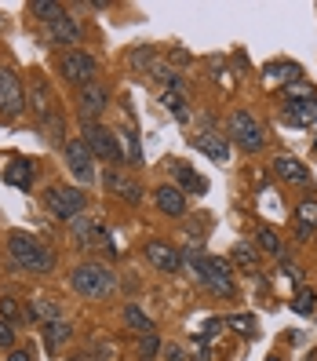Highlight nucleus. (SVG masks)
Segmentation results:
<instances>
[{"label":"nucleus","instance_id":"nucleus-32","mask_svg":"<svg viewBox=\"0 0 317 361\" xmlns=\"http://www.w3.org/2000/svg\"><path fill=\"white\" fill-rule=\"evenodd\" d=\"M157 350H161V336H157V332H146V336L139 339V354H142V357H154Z\"/></svg>","mask_w":317,"mask_h":361},{"label":"nucleus","instance_id":"nucleus-13","mask_svg":"<svg viewBox=\"0 0 317 361\" xmlns=\"http://www.w3.org/2000/svg\"><path fill=\"white\" fill-rule=\"evenodd\" d=\"M102 186L110 190V194H117L120 201H128V204H139L142 201V190H139V183H132V179H124L117 168H106V176H102Z\"/></svg>","mask_w":317,"mask_h":361},{"label":"nucleus","instance_id":"nucleus-9","mask_svg":"<svg viewBox=\"0 0 317 361\" xmlns=\"http://www.w3.org/2000/svg\"><path fill=\"white\" fill-rule=\"evenodd\" d=\"M66 168H70V172H73L84 186L95 183V154H92V146L84 142V135L66 142Z\"/></svg>","mask_w":317,"mask_h":361},{"label":"nucleus","instance_id":"nucleus-30","mask_svg":"<svg viewBox=\"0 0 317 361\" xmlns=\"http://www.w3.org/2000/svg\"><path fill=\"white\" fill-rule=\"evenodd\" d=\"M164 106H168V110H172L179 121H186V117H189V110H186V99H182L179 92H164Z\"/></svg>","mask_w":317,"mask_h":361},{"label":"nucleus","instance_id":"nucleus-22","mask_svg":"<svg viewBox=\"0 0 317 361\" xmlns=\"http://www.w3.org/2000/svg\"><path fill=\"white\" fill-rule=\"evenodd\" d=\"M30 15H37L40 18V23H58V18L62 15H66V8H62V4H55V0H30Z\"/></svg>","mask_w":317,"mask_h":361},{"label":"nucleus","instance_id":"nucleus-19","mask_svg":"<svg viewBox=\"0 0 317 361\" xmlns=\"http://www.w3.org/2000/svg\"><path fill=\"white\" fill-rule=\"evenodd\" d=\"M313 230H317V197H306L295 208V233L306 241V238H313Z\"/></svg>","mask_w":317,"mask_h":361},{"label":"nucleus","instance_id":"nucleus-37","mask_svg":"<svg viewBox=\"0 0 317 361\" xmlns=\"http://www.w3.org/2000/svg\"><path fill=\"white\" fill-rule=\"evenodd\" d=\"M164 357H168V361H182L186 354H182V347H175V343H172V347H164Z\"/></svg>","mask_w":317,"mask_h":361},{"label":"nucleus","instance_id":"nucleus-26","mask_svg":"<svg viewBox=\"0 0 317 361\" xmlns=\"http://www.w3.org/2000/svg\"><path fill=\"white\" fill-rule=\"evenodd\" d=\"M44 322V325H55V322H62V307L55 303V300H37L33 303V310H30V322Z\"/></svg>","mask_w":317,"mask_h":361},{"label":"nucleus","instance_id":"nucleus-27","mask_svg":"<svg viewBox=\"0 0 317 361\" xmlns=\"http://www.w3.org/2000/svg\"><path fill=\"white\" fill-rule=\"evenodd\" d=\"M124 322H128V325H132L135 332H142V336H146V332H154V322H150V314H146V310H142L139 303H128V307H124Z\"/></svg>","mask_w":317,"mask_h":361},{"label":"nucleus","instance_id":"nucleus-36","mask_svg":"<svg viewBox=\"0 0 317 361\" xmlns=\"http://www.w3.org/2000/svg\"><path fill=\"white\" fill-rule=\"evenodd\" d=\"M281 274H285V278H292L295 285L303 281V270H299V267H292V263H281Z\"/></svg>","mask_w":317,"mask_h":361},{"label":"nucleus","instance_id":"nucleus-17","mask_svg":"<svg viewBox=\"0 0 317 361\" xmlns=\"http://www.w3.org/2000/svg\"><path fill=\"white\" fill-rule=\"evenodd\" d=\"M172 176H175V186L182 190V194H204L208 190V179L197 176L194 168L182 164V161H172Z\"/></svg>","mask_w":317,"mask_h":361},{"label":"nucleus","instance_id":"nucleus-35","mask_svg":"<svg viewBox=\"0 0 317 361\" xmlns=\"http://www.w3.org/2000/svg\"><path fill=\"white\" fill-rule=\"evenodd\" d=\"M84 361H113V357H110V350H106V343H99V339H95L92 350H88V357H84Z\"/></svg>","mask_w":317,"mask_h":361},{"label":"nucleus","instance_id":"nucleus-1","mask_svg":"<svg viewBox=\"0 0 317 361\" xmlns=\"http://www.w3.org/2000/svg\"><path fill=\"white\" fill-rule=\"evenodd\" d=\"M189 270L197 274V285H204L208 292H216V295H234V263L230 259H219V256H204V252L197 248H186V256Z\"/></svg>","mask_w":317,"mask_h":361},{"label":"nucleus","instance_id":"nucleus-21","mask_svg":"<svg viewBox=\"0 0 317 361\" xmlns=\"http://www.w3.org/2000/svg\"><path fill=\"white\" fill-rule=\"evenodd\" d=\"M66 343H70V325H66V322L44 325V347H48V354H58Z\"/></svg>","mask_w":317,"mask_h":361},{"label":"nucleus","instance_id":"nucleus-8","mask_svg":"<svg viewBox=\"0 0 317 361\" xmlns=\"http://www.w3.org/2000/svg\"><path fill=\"white\" fill-rule=\"evenodd\" d=\"M48 208L55 212L58 219H66V223H73L77 216H84V194L77 186H48Z\"/></svg>","mask_w":317,"mask_h":361},{"label":"nucleus","instance_id":"nucleus-24","mask_svg":"<svg viewBox=\"0 0 317 361\" xmlns=\"http://www.w3.org/2000/svg\"><path fill=\"white\" fill-rule=\"evenodd\" d=\"M234 267H241L244 274H259V248L251 245H234Z\"/></svg>","mask_w":317,"mask_h":361},{"label":"nucleus","instance_id":"nucleus-4","mask_svg":"<svg viewBox=\"0 0 317 361\" xmlns=\"http://www.w3.org/2000/svg\"><path fill=\"white\" fill-rule=\"evenodd\" d=\"M84 142H88L92 154L99 161H106L110 168H117L120 161H128V154H124V146H120V135L113 128H106V124H84Z\"/></svg>","mask_w":317,"mask_h":361},{"label":"nucleus","instance_id":"nucleus-12","mask_svg":"<svg viewBox=\"0 0 317 361\" xmlns=\"http://www.w3.org/2000/svg\"><path fill=\"white\" fill-rule=\"evenodd\" d=\"M146 259H150L157 270H164V274H179L182 270V252L175 245H168V241H150L146 245Z\"/></svg>","mask_w":317,"mask_h":361},{"label":"nucleus","instance_id":"nucleus-41","mask_svg":"<svg viewBox=\"0 0 317 361\" xmlns=\"http://www.w3.org/2000/svg\"><path fill=\"white\" fill-rule=\"evenodd\" d=\"M73 361H77V357H73Z\"/></svg>","mask_w":317,"mask_h":361},{"label":"nucleus","instance_id":"nucleus-14","mask_svg":"<svg viewBox=\"0 0 317 361\" xmlns=\"http://www.w3.org/2000/svg\"><path fill=\"white\" fill-rule=\"evenodd\" d=\"M194 146H197L204 157L216 161V164H226V161H230V142H226L219 132H201V135H194Z\"/></svg>","mask_w":317,"mask_h":361},{"label":"nucleus","instance_id":"nucleus-29","mask_svg":"<svg viewBox=\"0 0 317 361\" xmlns=\"http://www.w3.org/2000/svg\"><path fill=\"white\" fill-rule=\"evenodd\" d=\"M313 307H317V292L313 288H299V292H295V300H292L295 314H313Z\"/></svg>","mask_w":317,"mask_h":361},{"label":"nucleus","instance_id":"nucleus-20","mask_svg":"<svg viewBox=\"0 0 317 361\" xmlns=\"http://www.w3.org/2000/svg\"><path fill=\"white\" fill-rule=\"evenodd\" d=\"M48 37L55 40V44H80V26L73 23L70 15H62L58 23L48 26Z\"/></svg>","mask_w":317,"mask_h":361},{"label":"nucleus","instance_id":"nucleus-5","mask_svg":"<svg viewBox=\"0 0 317 361\" xmlns=\"http://www.w3.org/2000/svg\"><path fill=\"white\" fill-rule=\"evenodd\" d=\"M226 132H230V139H234L244 154H259V150H263V142H266L263 124H259L256 117H251L248 110H234V114H230Z\"/></svg>","mask_w":317,"mask_h":361},{"label":"nucleus","instance_id":"nucleus-18","mask_svg":"<svg viewBox=\"0 0 317 361\" xmlns=\"http://www.w3.org/2000/svg\"><path fill=\"white\" fill-rule=\"evenodd\" d=\"M70 230H73V241H77V245H84V248L99 245V241H102V233H106V226H102V223L84 219V216H77V219L70 223Z\"/></svg>","mask_w":317,"mask_h":361},{"label":"nucleus","instance_id":"nucleus-11","mask_svg":"<svg viewBox=\"0 0 317 361\" xmlns=\"http://www.w3.org/2000/svg\"><path fill=\"white\" fill-rule=\"evenodd\" d=\"M106 106H110V92H106L102 84H88V88H80L77 110H80L84 124H99V117L106 114Z\"/></svg>","mask_w":317,"mask_h":361},{"label":"nucleus","instance_id":"nucleus-40","mask_svg":"<svg viewBox=\"0 0 317 361\" xmlns=\"http://www.w3.org/2000/svg\"><path fill=\"white\" fill-rule=\"evenodd\" d=\"M313 150H317V142H313Z\"/></svg>","mask_w":317,"mask_h":361},{"label":"nucleus","instance_id":"nucleus-38","mask_svg":"<svg viewBox=\"0 0 317 361\" xmlns=\"http://www.w3.org/2000/svg\"><path fill=\"white\" fill-rule=\"evenodd\" d=\"M8 361H33V357H30V350H23V347H15V350L8 354Z\"/></svg>","mask_w":317,"mask_h":361},{"label":"nucleus","instance_id":"nucleus-39","mask_svg":"<svg viewBox=\"0 0 317 361\" xmlns=\"http://www.w3.org/2000/svg\"><path fill=\"white\" fill-rule=\"evenodd\" d=\"M266 361H281V357H278V354H270V357H266Z\"/></svg>","mask_w":317,"mask_h":361},{"label":"nucleus","instance_id":"nucleus-3","mask_svg":"<svg viewBox=\"0 0 317 361\" xmlns=\"http://www.w3.org/2000/svg\"><path fill=\"white\" fill-rule=\"evenodd\" d=\"M70 285H73L77 295H84V300H106V295L117 292V274L102 263H80L70 274Z\"/></svg>","mask_w":317,"mask_h":361},{"label":"nucleus","instance_id":"nucleus-25","mask_svg":"<svg viewBox=\"0 0 317 361\" xmlns=\"http://www.w3.org/2000/svg\"><path fill=\"white\" fill-rule=\"evenodd\" d=\"M256 245H259V252H266V256H281V252H285L281 233L273 230V226H259L256 230Z\"/></svg>","mask_w":317,"mask_h":361},{"label":"nucleus","instance_id":"nucleus-33","mask_svg":"<svg viewBox=\"0 0 317 361\" xmlns=\"http://www.w3.org/2000/svg\"><path fill=\"white\" fill-rule=\"evenodd\" d=\"M124 142H128V164H142V150H139L132 128H124Z\"/></svg>","mask_w":317,"mask_h":361},{"label":"nucleus","instance_id":"nucleus-6","mask_svg":"<svg viewBox=\"0 0 317 361\" xmlns=\"http://www.w3.org/2000/svg\"><path fill=\"white\" fill-rule=\"evenodd\" d=\"M58 73L66 77L70 84H80V88H88V84H95V73H99V62L95 55H88L84 48H70L58 55Z\"/></svg>","mask_w":317,"mask_h":361},{"label":"nucleus","instance_id":"nucleus-16","mask_svg":"<svg viewBox=\"0 0 317 361\" xmlns=\"http://www.w3.org/2000/svg\"><path fill=\"white\" fill-rule=\"evenodd\" d=\"M273 172H278L285 183H295V186H306V183H310L306 164H303V161H295V157H288V154L273 157Z\"/></svg>","mask_w":317,"mask_h":361},{"label":"nucleus","instance_id":"nucleus-23","mask_svg":"<svg viewBox=\"0 0 317 361\" xmlns=\"http://www.w3.org/2000/svg\"><path fill=\"white\" fill-rule=\"evenodd\" d=\"M4 179H8L11 186H18V190H26V186L33 183V161H11L8 172H4Z\"/></svg>","mask_w":317,"mask_h":361},{"label":"nucleus","instance_id":"nucleus-7","mask_svg":"<svg viewBox=\"0 0 317 361\" xmlns=\"http://www.w3.org/2000/svg\"><path fill=\"white\" fill-rule=\"evenodd\" d=\"M26 92H23V80L11 66H0V117H18L26 110Z\"/></svg>","mask_w":317,"mask_h":361},{"label":"nucleus","instance_id":"nucleus-34","mask_svg":"<svg viewBox=\"0 0 317 361\" xmlns=\"http://www.w3.org/2000/svg\"><path fill=\"white\" fill-rule=\"evenodd\" d=\"M0 347L15 350V325H11V322H4V317H0Z\"/></svg>","mask_w":317,"mask_h":361},{"label":"nucleus","instance_id":"nucleus-2","mask_svg":"<svg viewBox=\"0 0 317 361\" xmlns=\"http://www.w3.org/2000/svg\"><path fill=\"white\" fill-rule=\"evenodd\" d=\"M8 256L15 267H23L30 274H51L55 270V256L44 241H37L33 233H23V230H11L8 238Z\"/></svg>","mask_w":317,"mask_h":361},{"label":"nucleus","instance_id":"nucleus-28","mask_svg":"<svg viewBox=\"0 0 317 361\" xmlns=\"http://www.w3.org/2000/svg\"><path fill=\"white\" fill-rule=\"evenodd\" d=\"M0 317L15 325L18 317H26V322H30V310H26L23 303H18V300H11V295H4V300H0Z\"/></svg>","mask_w":317,"mask_h":361},{"label":"nucleus","instance_id":"nucleus-10","mask_svg":"<svg viewBox=\"0 0 317 361\" xmlns=\"http://www.w3.org/2000/svg\"><path fill=\"white\" fill-rule=\"evenodd\" d=\"M285 114H288L292 124H299V128H310V124H317V92H313V88L292 92L288 102H285Z\"/></svg>","mask_w":317,"mask_h":361},{"label":"nucleus","instance_id":"nucleus-31","mask_svg":"<svg viewBox=\"0 0 317 361\" xmlns=\"http://www.w3.org/2000/svg\"><path fill=\"white\" fill-rule=\"evenodd\" d=\"M226 325H230V329H237V332H244V336H256V317H248V314L226 317Z\"/></svg>","mask_w":317,"mask_h":361},{"label":"nucleus","instance_id":"nucleus-15","mask_svg":"<svg viewBox=\"0 0 317 361\" xmlns=\"http://www.w3.org/2000/svg\"><path fill=\"white\" fill-rule=\"evenodd\" d=\"M154 201H157V208L164 212V216H182V212H186V197H182V190L175 183L157 186L154 190Z\"/></svg>","mask_w":317,"mask_h":361}]
</instances>
